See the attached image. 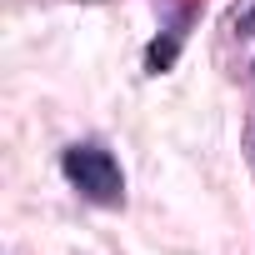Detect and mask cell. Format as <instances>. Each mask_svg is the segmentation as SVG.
Listing matches in <instances>:
<instances>
[{
    "label": "cell",
    "instance_id": "7a4b0ae2",
    "mask_svg": "<svg viewBox=\"0 0 255 255\" xmlns=\"http://www.w3.org/2000/svg\"><path fill=\"white\" fill-rule=\"evenodd\" d=\"M170 60H175V40H165V45L155 40V45H150V65H155V70H165Z\"/></svg>",
    "mask_w": 255,
    "mask_h": 255
},
{
    "label": "cell",
    "instance_id": "6da1fadb",
    "mask_svg": "<svg viewBox=\"0 0 255 255\" xmlns=\"http://www.w3.org/2000/svg\"><path fill=\"white\" fill-rule=\"evenodd\" d=\"M65 175L80 195L100 200V205H120L125 200V180H120V165L110 150L100 145H70L65 150Z\"/></svg>",
    "mask_w": 255,
    "mask_h": 255
}]
</instances>
